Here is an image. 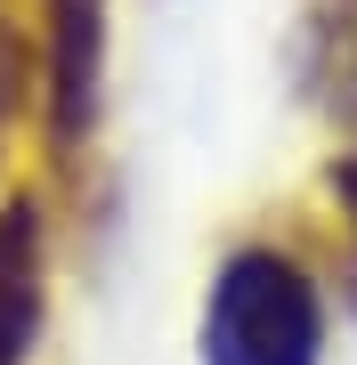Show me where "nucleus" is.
Listing matches in <instances>:
<instances>
[{"label":"nucleus","instance_id":"1","mask_svg":"<svg viewBox=\"0 0 357 365\" xmlns=\"http://www.w3.org/2000/svg\"><path fill=\"white\" fill-rule=\"evenodd\" d=\"M203 357L212 365H317L325 357L317 276L268 244L227 252L219 284L203 300Z\"/></svg>","mask_w":357,"mask_h":365},{"label":"nucleus","instance_id":"2","mask_svg":"<svg viewBox=\"0 0 357 365\" xmlns=\"http://www.w3.org/2000/svg\"><path fill=\"white\" fill-rule=\"evenodd\" d=\"M106 98V0H49L41 16V122L49 146H90Z\"/></svg>","mask_w":357,"mask_h":365},{"label":"nucleus","instance_id":"3","mask_svg":"<svg viewBox=\"0 0 357 365\" xmlns=\"http://www.w3.org/2000/svg\"><path fill=\"white\" fill-rule=\"evenodd\" d=\"M41 284H49V244H41L33 195L0 211V365H25L41 341Z\"/></svg>","mask_w":357,"mask_h":365},{"label":"nucleus","instance_id":"4","mask_svg":"<svg viewBox=\"0 0 357 365\" xmlns=\"http://www.w3.org/2000/svg\"><path fill=\"white\" fill-rule=\"evenodd\" d=\"M309 57H317V106L357 130V0H317Z\"/></svg>","mask_w":357,"mask_h":365},{"label":"nucleus","instance_id":"5","mask_svg":"<svg viewBox=\"0 0 357 365\" xmlns=\"http://www.w3.org/2000/svg\"><path fill=\"white\" fill-rule=\"evenodd\" d=\"M333 179H341V203H349V227H357V155H349L341 170H333Z\"/></svg>","mask_w":357,"mask_h":365}]
</instances>
